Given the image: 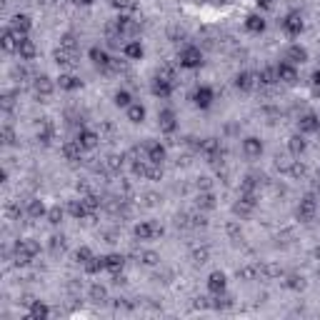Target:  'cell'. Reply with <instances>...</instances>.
Segmentation results:
<instances>
[{"instance_id":"1","label":"cell","mask_w":320,"mask_h":320,"mask_svg":"<svg viewBox=\"0 0 320 320\" xmlns=\"http://www.w3.org/2000/svg\"><path fill=\"white\" fill-rule=\"evenodd\" d=\"M178 63H180V68L195 70V68L203 65V53H200V48H195V45H185L180 50V55H178Z\"/></svg>"},{"instance_id":"2","label":"cell","mask_w":320,"mask_h":320,"mask_svg":"<svg viewBox=\"0 0 320 320\" xmlns=\"http://www.w3.org/2000/svg\"><path fill=\"white\" fill-rule=\"evenodd\" d=\"M225 288H228V278H225V273H220V270H215V273H210V278H208V290H210V295H223L225 293Z\"/></svg>"},{"instance_id":"3","label":"cell","mask_w":320,"mask_h":320,"mask_svg":"<svg viewBox=\"0 0 320 320\" xmlns=\"http://www.w3.org/2000/svg\"><path fill=\"white\" fill-rule=\"evenodd\" d=\"M280 25H283V30H285L290 38H295V35L303 33V18H300V13H288L285 20L280 23Z\"/></svg>"},{"instance_id":"4","label":"cell","mask_w":320,"mask_h":320,"mask_svg":"<svg viewBox=\"0 0 320 320\" xmlns=\"http://www.w3.org/2000/svg\"><path fill=\"white\" fill-rule=\"evenodd\" d=\"M150 90H153L155 98H168V95L173 93V80H168V78H163V75H158V78L153 80Z\"/></svg>"},{"instance_id":"5","label":"cell","mask_w":320,"mask_h":320,"mask_svg":"<svg viewBox=\"0 0 320 320\" xmlns=\"http://www.w3.org/2000/svg\"><path fill=\"white\" fill-rule=\"evenodd\" d=\"M315 213H318V200H315L313 195L303 198V200H300V208H298V218H300V220H313Z\"/></svg>"},{"instance_id":"6","label":"cell","mask_w":320,"mask_h":320,"mask_svg":"<svg viewBox=\"0 0 320 320\" xmlns=\"http://www.w3.org/2000/svg\"><path fill=\"white\" fill-rule=\"evenodd\" d=\"M38 243H33V240H20L18 243V263H30L38 253Z\"/></svg>"},{"instance_id":"7","label":"cell","mask_w":320,"mask_h":320,"mask_svg":"<svg viewBox=\"0 0 320 320\" xmlns=\"http://www.w3.org/2000/svg\"><path fill=\"white\" fill-rule=\"evenodd\" d=\"M88 55H90L93 65H95V68H100L103 73H108V70L113 68V58H110L105 50H100V48H90V53H88Z\"/></svg>"},{"instance_id":"8","label":"cell","mask_w":320,"mask_h":320,"mask_svg":"<svg viewBox=\"0 0 320 320\" xmlns=\"http://www.w3.org/2000/svg\"><path fill=\"white\" fill-rule=\"evenodd\" d=\"M308 50L303 48V45H298V43H293L288 50H285V60L288 63H293V65H303V63H308Z\"/></svg>"},{"instance_id":"9","label":"cell","mask_w":320,"mask_h":320,"mask_svg":"<svg viewBox=\"0 0 320 320\" xmlns=\"http://www.w3.org/2000/svg\"><path fill=\"white\" fill-rule=\"evenodd\" d=\"M158 123H160V130H163V133H173V130L178 128V123H175V113H173L170 108H165V110L158 113Z\"/></svg>"},{"instance_id":"10","label":"cell","mask_w":320,"mask_h":320,"mask_svg":"<svg viewBox=\"0 0 320 320\" xmlns=\"http://www.w3.org/2000/svg\"><path fill=\"white\" fill-rule=\"evenodd\" d=\"M298 128H300V133H318L320 130V118L315 113H305L298 120Z\"/></svg>"},{"instance_id":"11","label":"cell","mask_w":320,"mask_h":320,"mask_svg":"<svg viewBox=\"0 0 320 320\" xmlns=\"http://www.w3.org/2000/svg\"><path fill=\"white\" fill-rule=\"evenodd\" d=\"M275 70H278V80H283V83H295L298 80V73H295V65L293 63H280V65H275Z\"/></svg>"},{"instance_id":"12","label":"cell","mask_w":320,"mask_h":320,"mask_svg":"<svg viewBox=\"0 0 320 320\" xmlns=\"http://www.w3.org/2000/svg\"><path fill=\"white\" fill-rule=\"evenodd\" d=\"M158 233H163V228H158V225L150 223V220H143V223L135 225V235H138L140 240H150V238L158 235Z\"/></svg>"},{"instance_id":"13","label":"cell","mask_w":320,"mask_h":320,"mask_svg":"<svg viewBox=\"0 0 320 320\" xmlns=\"http://www.w3.org/2000/svg\"><path fill=\"white\" fill-rule=\"evenodd\" d=\"M145 150H148V160L150 163H158V165H163V160H165V148L160 145V143H145Z\"/></svg>"},{"instance_id":"14","label":"cell","mask_w":320,"mask_h":320,"mask_svg":"<svg viewBox=\"0 0 320 320\" xmlns=\"http://www.w3.org/2000/svg\"><path fill=\"white\" fill-rule=\"evenodd\" d=\"M198 148H200V153H203V155L210 160V163H213V160L218 158V153H220V143H218L215 138H208V140H203V143H200Z\"/></svg>"},{"instance_id":"15","label":"cell","mask_w":320,"mask_h":320,"mask_svg":"<svg viewBox=\"0 0 320 320\" xmlns=\"http://www.w3.org/2000/svg\"><path fill=\"white\" fill-rule=\"evenodd\" d=\"M193 100H195L198 108H210V103H213V90H210L208 85H200V88L195 90Z\"/></svg>"},{"instance_id":"16","label":"cell","mask_w":320,"mask_h":320,"mask_svg":"<svg viewBox=\"0 0 320 320\" xmlns=\"http://www.w3.org/2000/svg\"><path fill=\"white\" fill-rule=\"evenodd\" d=\"M18 55H20V60H33V58H35L33 40H28V38H20V40H18Z\"/></svg>"},{"instance_id":"17","label":"cell","mask_w":320,"mask_h":320,"mask_svg":"<svg viewBox=\"0 0 320 320\" xmlns=\"http://www.w3.org/2000/svg\"><path fill=\"white\" fill-rule=\"evenodd\" d=\"M255 78H258V75H253V73H240V75L235 78V85H238L240 90H253V88L258 85Z\"/></svg>"},{"instance_id":"18","label":"cell","mask_w":320,"mask_h":320,"mask_svg":"<svg viewBox=\"0 0 320 320\" xmlns=\"http://www.w3.org/2000/svg\"><path fill=\"white\" fill-rule=\"evenodd\" d=\"M243 153H245L248 158H258V155L263 153V143H260L258 138H245V140H243Z\"/></svg>"},{"instance_id":"19","label":"cell","mask_w":320,"mask_h":320,"mask_svg":"<svg viewBox=\"0 0 320 320\" xmlns=\"http://www.w3.org/2000/svg\"><path fill=\"white\" fill-rule=\"evenodd\" d=\"M78 143L83 145V150H90V148L98 145V135H95L93 130H85V128H83V130L78 133Z\"/></svg>"},{"instance_id":"20","label":"cell","mask_w":320,"mask_h":320,"mask_svg":"<svg viewBox=\"0 0 320 320\" xmlns=\"http://www.w3.org/2000/svg\"><path fill=\"white\" fill-rule=\"evenodd\" d=\"M245 30H248V33H255V35L263 33V30H265V20H263V15H255V13L248 15V18H245Z\"/></svg>"},{"instance_id":"21","label":"cell","mask_w":320,"mask_h":320,"mask_svg":"<svg viewBox=\"0 0 320 320\" xmlns=\"http://www.w3.org/2000/svg\"><path fill=\"white\" fill-rule=\"evenodd\" d=\"M80 153H83V145H80L78 140H70L63 145V155L65 160H80Z\"/></svg>"},{"instance_id":"22","label":"cell","mask_w":320,"mask_h":320,"mask_svg":"<svg viewBox=\"0 0 320 320\" xmlns=\"http://www.w3.org/2000/svg\"><path fill=\"white\" fill-rule=\"evenodd\" d=\"M68 213H70L73 218H85V215H90L88 208H85V203H83V198H80V200H70V203H68Z\"/></svg>"},{"instance_id":"23","label":"cell","mask_w":320,"mask_h":320,"mask_svg":"<svg viewBox=\"0 0 320 320\" xmlns=\"http://www.w3.org/2000/svg\"><path fill=\"white\" fill-rule=\"evenodd\" d=\"M13 30H15L20 38H25V33L30 30V18H28V15H15V18H13Z\"/></svg>"},{"instance_id":"24","label":"cell","mask_w":320,"mask_h":320,"mask_svg":"<svg viewBox=\"0 0 320 320\" xmlns=\"http://www.w3.org/2000/svg\"><path fill=\"white\" fill-rule=\"evenodd\" d=\"M123 263H125V258H123V255L113 253V255H108V258H105V270L118 273V270H123Z\"/></svg>"},{"instance_id":"25","label":"cell","mask_w":320,"mask_h":320,"mask_svg":"<svg viewBox=\"0 0 320 320\" xmlns=\"http://www.w3.org/2000/svg\"><path fill=\"white\" fill-rule=\"evenodd\" d=\"M128 120H130V123H143V120H145V108L140 103H133L128 108Z\"/></svg>"},{"instance_id":"26","label":"cell","mask_w":320,"mask_h":320,"mask_svg":"<svg viewBox=\"0 0 320 320\" xmlns=\"http://www.w3.org/2000/svg\"><path fill=\"white\" fill-rule=\"evenodd\" d=\"M123 50H125V55H128L130 60H140V58H143V45H140V40H133V43H128Z\"/></svg>"},{"instance_id":"27","label":"cell","mask_w":320,"mask_h":320,"mask_svg":"<svg viewBox=\"0 0 320 320\" xmlns=\"http://www.w3.org/2000/svg\"><path fill=\"white\" fill-rule=\"evenodd\" d=\"M278 80V70L275 68H265L263 73H258V83H263V85H273Z\"/></svg>"},{"instance_id":"28","label":"cell","mask_w":320,"mask_h":320,"mask_svg":"<svg viewBox=\"0 0 320 320\" xmlns=\"http://www.w3.org/2000/svg\"><path fill=\"white\" fill-rule=\"evenodd\" d=\"M60 88L63 90H78L80 88V80L75 75H60Z\"/></svg>"},{"instance_id":"29","label":"cell","mask_w":320,"mask_h":320,"mask_svg":"<svg viewBox=\"0 0 320 320\" xmlns=\"http://www.w3.org/2000/svg\"><path fill=\"white\" fill-rule=\"evenodd\" d=\"M115 105H118V108H130V105H133L130 93H128V90H118V93H115Z\"/></svg>"},{"instance_id":"30","label":"cell","mask_w":320,"mask_h":320,"mask_svg":"<svg viewBox=\"0 0 320 320\" xmlns=\"http://www.w3.org/2000/svg\"><path fill=\"white\" fill-rule=\"evenodd\" d=\"M288 148H290L293 155H300V153L305 150V140H303V135H293L290 143H288Z\"/></svg>"},{"instance_id":"31","label":"cell","mask_w":320,"mask_h":320,"mask_svg":"<svg viewBox=\"0 0 320 320\" xmlns=\"http://www.w3.org/2000/svg\"><path fill=\"white\" fill-rule=\"evenodd\" d=\"M198 208H205V210H213L215 208V198H213V193H203L198 198Z\"/></svg>"},{"instance_id":"32","label":"cell","mask_w":320,"mask_h":320,"mask_svg":"<svg viewBox=\"0 0 320 320\" xmlns=\"http://www.w3.org/2000/svg\"><path fill=\"white\" fill-rule=\"evenodd\" d=\"M35 90H38V93H43V95H50V93H53V83H50V80L43 75V78H38Z\"/></svg>"},{"instance_id":"33","label":"cell","mask_w":320,"mask_h":320,"mask_svg":"<svg viewBox=\"0 0 320 320\" xmlns=\"http://www.w3.org/2000/svg\"><path fill=\"white\" fill-rule=\"evenodd\" d=\"M28 213H30L33 218H40V215H45V205L40 203V200H33V203L28 205Z\"/></svg>"},{"instance_id":"34","label":"cell","mask_w":320,"mask_h":320,"mask_svg":"<svg viewBox=\"0 0 320 320\" xmlns=\"http://www.w3.org/2000/svg\"><path fill=\"white\" fill-rule=\"evenodd\" d=\"M285 285H288V288H293V290H300V288L305 285V278H303V275H290Z\"/></svg>"},{"instance_id":"35","label":"cell","mask_w":320,"mask_h":320,"mask_svg":"<svg viewBox=\"0 0 320 320\" xmlns=\"http://www.w3.org/2000/svg\"><path fill=\"white\" fill-rule=\"evenodd\" d=\"M30 315H33V318H48V308H45L43 303H33Z\"/></svg>"},{"instance_id":"36","label":"cell","mask_w":320,"mask_h":320,"mask_svg":"<svg viewBox=\"0 0 320 320\" xmlns=\"http://www.w3.org/2000/svg\"><path fill=\"white\" fill-rule=\"evenodd\" d=\"M75 258H78V263H83V265H85V263L93 258V250H90V248H80V250L75 253Z\"/></svg>"},{"instance_id":"37","label":"cell","mask_w":320,"mask_h":320,"mask_svg":"<svg viewBox=\"0 0 320 320\" xmlns=\"http://www.w3.org/2000/svg\"><path fill=\"white\" fill-rule=\"evenodd\" d=\"M90 298L93 300H105V288L103 285H93L90 288Z\"/></svg>"},{"instance_id":"38","label":"cell","mask_w":320,"mask_h":320,"mask_svg":"<svg viewBox=\"0 0 320 320\" xmlns=\"http://www.w3.org/2000/svg\"><path fill=\"white\" fill-rule=\"evenodd\" d=\"M258 270H260V268H243V270H238V278H245V280H253Z\"/></svg>"},{"instance_id":"39","label":"cell","mask_w":320,"mask_h":320,"mask_svg":"<svg viewBox=\"0 0 320 320\" xmlns=\"http://www.w3.org/2000/svg\"><path fill=\"white\" fill-rule=\"evenodd\" d=\"M48 218H50V223H60V218H63V210H60V208H53V210L48 213Z\"/></svg>"},{"instance_id":"40","label":"cell","mask_w":320,"mask_h":320,"mask_svg":"<svg viewBox=\"0 0 320 320\" xmlns=\"http://www.w3.org/2000/svg\"><path fill=\"white\" fill-rule=\"evenodd\" d=\"M193 258H195V263H205V258H208V250H195V253H193Z\"/></svg>"},{"instance_id":"41","label":"cell","mask_w":320,"mask_h":320,"mask_svg":"<svg viewBox=\"0 0 320 320\" xmlns=\"http://www.w3.org/2000/svg\"><path fill=\"white\" fill-rule=\"evenodd\" d=\"M113 5H115V8H133L130 0H113Z\"/></svg>"},{"instance_id":"42","label":"cell","mask_w":320,"mask_h":320,"mask_svg":"<svg viewBox=\"0 0 320 320\" xmlns=\"http://www.w3.org/2000/svg\"><path fill=\"white\" fill-rule=\"evenodd\" d=\"M313 85H315V88H320V70H315V73H313Z\"/></svg>"},{"instance_id":"43","label":"cell","mask_w":320,"mask_h":320,"mask_svg":"<svg viewBox=\"0 0 320 320\" xmlns=\"http://www.w3.org/2000/svg\"><path fill=\"white\" fill-rule=\"evenodd\" d=\"M273 3H275V0H258V5H260V8H270Z\"/></svg>"},{"instance_id":"44","label":"cell","mask_w":320,"mask_h":320,"mask_svg":"<svg viewBox=\"0 0 320 320\" xmlns=\"http://www.w3.org/2000/svg\"><path fill=\"white\" fill-rule=\"evenodd\" d=\"M73 3H80V5H90V3H95V0H73Z\"/></svg>"},{"instance_id":"45","label":"cell","mask_w":320,"mask_h":320,"mask_svg":"<svg viewBox=\"0 0 320 320\" xmlns=\"http://www.w3.org/2000/svg\"><path fill=\"white\" fill-rule=\"evenodd\" d=\"M318 135H320V130H318Z\"/></svg>"}]
</instances>
